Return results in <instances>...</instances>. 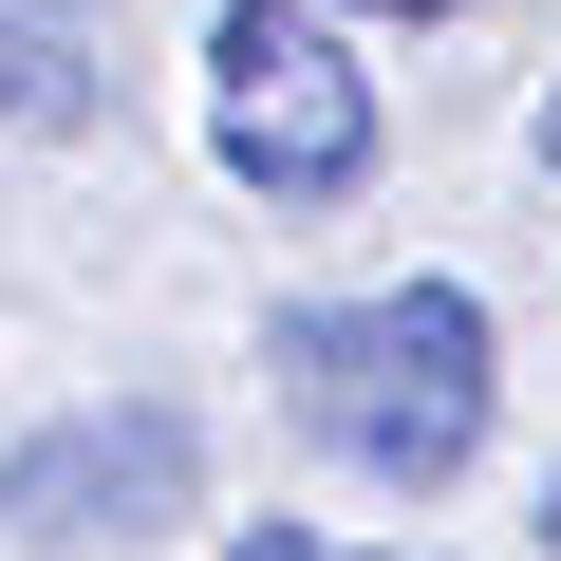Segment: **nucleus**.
I'll return each instance as SVG.
<instances>
[{
    "instance_id": "1",
    "label": "nucleus",
    "mask_w": 561,
    "mask_h": 561,
    "mask_svg": "<svg viewBox=\"0 0 561 561\" xmlns=\"http://www.w3.org/2000/svg\"><path fill=\"white\" fill-rule=\"evenodd\" d=\"M262 375L280 412H300L356 486H449L486 449V300L468 280H375V300H300V319H262Z\"/></svg>"
},
{
    "instance_id": "2",
    "label": "nucleus",
    "mask_w": 561,
    "mask_h": 561,
    "mask_svg": "<svg viewBox=\"0 0 561 561\" xmlns=\"http://www.w3.org/2000/svg\"><path fill=\"white\" fill-rule=\"evenodd\" d=\"M206 131L262 206H356L375 187V76L337 38V0H225L206 20Z\"/></svg>"
},
{
    "instance_id": "3",
    "label": "nucleus",
    "mask_w": 561,
    "mask_h": 561,
    "mask_svg": "<svg viewBox=\"0 0 561 561\" xmlns=\"http://www.w3.org/2000/svg\"><path fill=\"white\" fill-rule=\"evenodd\" d=\"M187 486H206V431H187L169 393H131V412H57V431L0 449V542H38V561H76V542H169Z\"/></svg>"
},
{
    "instance_id": "4",
    "label": "nucleus",
    "mask_w": 561,
    "mask_h": 561,
    "mask_svg": "<svg viewBox=\"0 0 561 561\" xmlns=\"http://www.w3.org/2000/svg\"><path fill=\"white\" fill-rule=\"evenodd\" d=\"M0 131H94V38L0 0Z\"/></svg>"
},
{
    "instance_id": "5",
    "label": "nucleus",
    "mask_w": 561,
    "mask_h": 561,
    "mask_svg": "<svg viewBox=\"0 0 561 561\" xmlns=\"http://www.w3.org/2000/svg\"><path fill=\"white\" fill-rule=\"evenodd\" d=\"M225 561H337V542H300V524H243V542H225Z\"/></svg>"
},
{
    "instance_id": "6",
    "label": "nucleus",
    "mask_w": 561,
    "mask_h": 561,
    "mask_svg": "<svg viewBox=\"0 0 561 561\" xmlns=\"http://www.w3.org/2000/svg\"><path fill=\"white\" fill-rule=\"evenodd\" d=\"M356 20H468V0H356Z\"/></svg>"
},
{
    "instance_id": "7",
    "label": "nucleus",
    "mask_w": 561,
    "mask_h": 561,
    "mask_svg": "<svg viewBox=\"0 0 561 561\" xmlns=\"http://www.w3.org/2000/svg\"><path fill=\"white\" fill-rule=\"evenodd\" d=\"M542 561H561V468H542Z\"/></svg>"
},
{
    "instance_id": "8",
    "label": "nucleus",
    "mask_w": 561,
    "mask_h": 561,
    "mask_svg": "<svg viewBox=\"0 0 561 561\" xmlns=\"http://www.w3.org/2000/svg\"><path fill=\"white\" fill-rule=\"evenodd\" d=\"M542 169H561V94H542Z\"/></svg>"
}]
</instances>
